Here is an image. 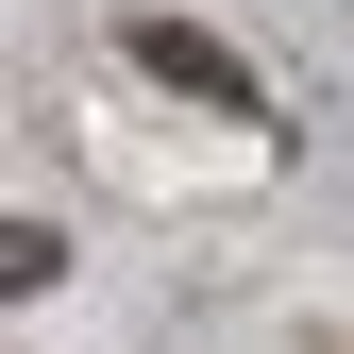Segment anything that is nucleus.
Listing matches in <instances>:
<instances>
[{
  "mask_svg": "<svg viewBox=\"0 0 354 354\" xmlns=\"http://www.w3.org/2000/svg\"><path fill=\"white\" fill-rule=\"evenodd\" d=\"M118 51H136L152 84H186V102H219V118H270V84H253L236 51H219L203 17H136V34H118Z\"/></svg>",
  "mask_w": 354,
  "mask_h": 354,
  "instance_id": "f257e3e1",
  "label": "nucleus"
},
{
  "mask_svg": "<svg viewBox=\"0 0 354 354\" xmlns=\"http://www.w3.org/2000/svg\"><path fill=\"white\" fill-rule=\"evenodd\" d=\"M51 270H68V236H51V219H0V304H34Z\"/></svg>",
  "mask_w": 354,
  "mask_h": 354,
  "instance_id": "f03ea898",
  "label": "nucleus"
}]
</instances>
